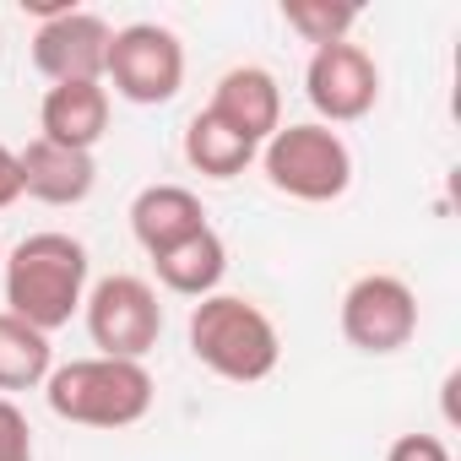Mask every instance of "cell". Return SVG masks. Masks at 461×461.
Instances as JSON below:
<instances>
[{
    "label": "cell",
    "instance_id": "obj_1",
    "mask_svg": "<svg viewBox=\"0 0 461 461\" xmlns=\"http://www.w3.org/2000/svg\"><path fill=\"white\" fill-rule=\"evenodd\" d=\"M0 272H6V315L39 326L50 337L60 326H71V315L82 310L93 261H87L82 240L60 234V228H44V234H28L23 245H12Z\"/></svg>",
    "mask_w": 461,
    "mask_h": 461
},
{
    "label": "cell",
    "instance_id": "obj_2",
    "mask_svg": "<svg viewBox=\"0 0 461 461\" xmlns=\"http://www.w3.org/2000/svg\"><path fill=\"white\" fill-rule=\"evenodd\" d=\"M44 402L55 418L82 423V429H131L152 412L158 402V380L147 375V364L131 358H71L55 364L44 380Z\"/></svg>",
    "mask_w": 461,
    "mask_h": 461
},
{
    "label": "cell",
    "instance_id": "obj_3",
    "mask_svg": "<svg viewBox=\"0 0 461 461\" xmlns=\"http://www.w3.org/2000/svg\"><path fill=\"white\" fill-rule=\"evenodd\" d=\"M190 353L201 369H212L217 380L234 385H256L277 369L283 358V337L272 326V315L256 299L240 294H212L190 310Z\"/></svg>",
    "mask_w": 461,
    "mask_h": 461
},
{
    "label": "cell",
    "instance_id": "obj_4",
    "mask_svg": "<svg viewBox=\"0 0 461 461\" xmlns=\"http://www.w3.org/2000/svg\"><path fill=\"white\" fill-rule=\"evenodd\" d=\"M261 168H267V185L277 195H294V201H337L348 195L353 185V152L348 141L321 125V120H304V125H283L267 147H261Z\"/></svg>",
    "mask_w": 461,
    "mask_h": 461
},
{
    "label": "cell",
    "instance_id": "obj_5",
    "mask_svg": "<svg viewBox=\"0 0 461 461\" xmlns=\"http://www.w3.org/2000/svg\"><path fill=\"white\" fill-rule=\"evenodd\" d=\"M82 315H87V337H93L98 358L141 364L158 348V337H163L158 288L147 277H131V272H114V277L93 283L87 299H82Z\"/></svg>",
    "mask_w": 461,
    "mask_h": 461
},
{
    "label": "cell",
    "instance_id": "obj_6",
    "mask_svg": "<svg viewBox=\"0 0 461 461\" xmlns=\"http://www.w3.org/2000/svg\"><path fill=\"white\" fill-rule=\"evenodd\" d=\"M104 82L125 104H141V109H158V104L179 98V87H185V44H179V33L163 28V23L114 28Z\"/></svg>",
    "mask_w": 461,
    "mask_h": 461
},
{
    "label": "cell",
    "instance_id": "obj_7",
    "mask_svg": "<svg viewBox=\"0 0 461 461\" xmlns=\"http://www.w3.org/2000/svg\"><path fill=\"white\" fill-rule=\"evenodd\" d=\"M342 337L369 358H391L418 337V294L391 272H364L342 294Z\"/></svg>",
    "mask_w": 461,
    "mask_h": 461
},
{
    "label": "cell",
    "instance_id": "obj_8",
    "mask_svg": "<svg viewBox=\"0 0 461 461\" xmlns=\"http://www.w3.org/2000/svg\"><path fill=\"white\" fill-rule=\"evenodd\" d=\"M304 98L321 125H353L380 104V66L364 44H326L304 66Z\"/></svg>",
    "mask_w": 461,
    "mask_h": 461
},
{
    "label": "cell",
    "instance_id": "obj_9",
    "mask_svg": "<svg viewBox=\"0 0 461 461\" xmlns=\"http://www.w3.org/2000/svg\"><path fill=\"white\" fill-rule=\"evenodd\" d=\"M109 44H114V28L98 17V12H55L39 23L33 33V66L55 82H104V60H109Z\"/></svg>",
    "mask_w": 461,
    "mask_h": 461
},
{
    "label": "cell",
    "instance_id": "obj_10",
    "mask_svg": "<svg viewBox=\"0 0 461 461\" xmlns=\"http://www.w3.org/2000/svg\"><path fill=\"white\" fill-rule=\"evenodd\" d=\"M206 109L222 125H234L245 141H256V147H267L283 131V87H277V77L267 66H234V71H222Z\"/></svg>",
    "mask_w": 461,
    "mask_h": 461
},
{
    "label": "cell",
    "instance_id": "obj_11",
    "mask_svg": "<svg viewBox=\"0 0 461 461\" xmlns=\"http://www.w3.org/2000/svg\"><path fill=\"white\" fill-rule=\"evenodd\" d=\"M109 131V87L104 82H55L39 104V136L71 152H93Z\"/></svg>",
    "mask_w": 461,
    "mask_h": 461
},
{
    "label": "cell",
    "instance_id": "obj_12",
    "mask_svg": "<svg viewBox=\"0 0 461 461\" xmlns=\"http://www.w3.org/2000/svg\"><path fill=\"white\" fill-rule=\"evenodd\" d=\"M23 195L44 201V206H82L98 185V163L93 152H71V147H55L44 136H33L23 152Z\"/></svg>",
    "mask_w": 461,
    "mask_h": 461
},
{
    "label": "cell",
    "instance_id": "obj_13",
    "mask_svg": "<svg viewBox=\"0 0 461 461\" xmlns=\"http://www.w3.org/2000/svg\"><path fill=\"white\" fill-rule=\"evenodd\" d=\"M201 228H206V206H201V195L185 190V185H147V190L131 201V234H136V245H141L147 256L174 250L179 240L201 234Z\"/></svg>",
    "mask_w": 461,
    "mask_h": 461
},
{
    "label": "cell",
    "instance_id": "obj_14",
    "mask_svg": "<svg viewBox=\"0 0 461 461\" xmlns=\"http://www.w3.org/2000/svg\"><path fill=\"white\" fill-rule=\"evenodd\" d=\"M152 272H158V283H163L168 294L201 304V299H212V294L222 288V277H228V245L217 240V228L206 222L201 234H190V240H179L174 250L152 256Z\"/></svg>",
    "mask_w": 461,
    "mask_h": 461
},
{
    "label": "cell",
    "instance_id": "obj_15",
    "mask_svg": "<svg viewBox=\"0 0 461 461\" xmlns=\"http://www.w3.org/2000/svg\"><path fill=\"white\" fill-rule=\"evenodd\" d=\"M256 158H261V147L245 141L234 125H222L212 109H201V114L185 125V163H190L201 179H240Z\"/></svg>",
    "mask_w": 461,
    "mask_h": 461
},
{
    "label": "cell",
    "instance_id": "obj_16",
    "mask_svg": "<svg viewBox=\"0 0 461 461\" xmlns=\"http://www.w3.org/2000/svg\"><path fill=\"white\" fill-rule=\"evenodd\" d=\"M55 369V348L39 326L17 321L0 310V396H17V391H39Z\"/></svg>",
    "mask_w": 461,
    "mask_h": 461
},
{
    "label": "cell",
    "instance_id": "obj_17",
    "mask_svg": "<svg viewBox=\"0 0 461 461\" xmlns=\"http://www.w3.org/2000/svg\"><path fill=\"white\" fill-rule=\"evenodd\" d=\"M283 23L304 44L326 50V44H348V33L358 28V6H331V0H283Z\"/></svg>",
    "mask_w": 461,
    "mask_h": 461
},
{
    "label": "cell",
    "instance_id": "obj_18",
    "mask_svg": "<svg viewBox=\"0 0 461 461\" xmlns=\"http://www.w3.org/2000/svg\"><path fill=\"white\" fill-rule=\"evenodd\" d=\"M0 461H33V429L12 396H0Z\"/></svg>",
    "mask_w": 461,
    "mask_h": 461
},
{
    "label": "cell",
    "instance_id": "obj_19",
    "mask_svg": "<svg viewBox=\"0 0 461 461\" xmlns=\"http://www.w3.org/2000/svg\"><path fill=\"white\" fill-rule=\"evenodd\" d=\"M385 461H450V450H445L439 434H402V439L385 450Z\"/></svg>",
    "mask_w": 461,
    "mask_h": 461
},
{
    "label": "cell",
    "instance_id": "obj_20",
    "mask_svg": "<svg viewBox=\"0 0 461 461\" xmlns=\"http://www.w3.org/2000/svg\"><path fill=\"white\" fill-rule=\"evenodd\" d=\"M12 201H23V163H17V152L6 141H0V212Z\"/></svg>",
    "mask_w": 461,
    "mask_h": 461
},
{
    "label": "cell",
    "instance_id": "obj_21",
    "mask_svg": "<svg viewBox=\"0 0 461 461\" xmlns=\"http://www.w3.org/2000/svg\"><path fill=\"white\" fill-rule=\"evenodd\" d=\"M0 261H6V245H0Z\"/></svg>",
    "mask_w": 461,
    "mask_h": 461
}]
</instances>
